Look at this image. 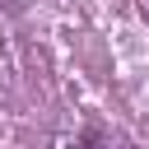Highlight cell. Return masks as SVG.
<instances>
[{
  "instance_id": "cell-1",
  "label": "cell",
  "mask_w": 149,
  "mask_h": 149,
  "mask_svg": "<svg viewBox=\"0 0 149 149\" xmlns=\"http://www.w3.org/2000/svg\"><path fill=\"white\" fill-rule=\"evenodd\" d=\"M79 149H135V144H130V135H121L112 126H88L79 135Z\"/></svg>"
},
{
  "instance_id": "cell-2",
  "label": "cell",
  "mask_w": 149,
  "mask_h": 149,
  "mask_svg": "<svg viewBox=\"0 0 149 149\" xmlns=\"http://www.w3.org/2000/svg\"><path fill=\"white\" fill-rule=\"evenodd\" d=\"M9 5H19V0H9Z\"/></svg>"
}]
</instances>
